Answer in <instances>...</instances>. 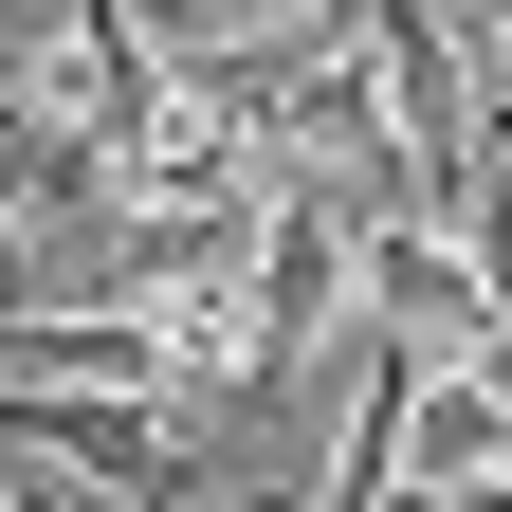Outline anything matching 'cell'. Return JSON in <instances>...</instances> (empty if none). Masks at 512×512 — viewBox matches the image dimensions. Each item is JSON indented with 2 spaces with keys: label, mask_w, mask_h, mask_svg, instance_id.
<instances>
[{
  "label": "cell",
  "mask_w": 512,
  "mask_h": 512,
  "mask_svg": "<svg viewBox=\"0 0 512 512\" xmlns=\"http://www.w3.org/2000/svg\"><path fill=\"white\" fill-rule=\"evenodd\" d=\"M330 330H348V202L275 183V220H256V256H238V348H256V384H275V366H311Z\"/></svg>",
  "instance_id": "1"
},
{
  "label": "cell",
  "mask_w": 512,
  "mask_h": 512,
  "mask_svg": "<svg viewBox=\"0 0 512 512\" xmlns=\"http://www.w3.org/2000/svg\"><path fill=\"white\" fill-rule=\"evenodd\" d=\"M0 439H19V458H74L92 494H128V512H165L183 476V421L165 403H110V384H0Z\"/></svg>",
  "instance_id": "2"
},
{
  "label": "cell",
  "mask_w": 512,
  "mask_h": 512,
  "mask_svg": "<svg viewBox=\"0 0 512 512\" xmlns=\"http://www.w3.org/2000/svg\"><path fill=\"white\" fill-rule=\"evenodd\" d=\"M458 55H476V92L512 110V0H458Z\"/></svg>",
  "instance_id": "3"
},
{
  "label": "cell",
  "mask_w": 512,
  "mask_h": 512,
  "mask_svg": "<svg viewBox=\"0 0 512 512\" xmlns=\"http://www.w3.org/2000/svg\"><path fill=\"white\" fill-rule=\"evenodd\" d=\"M0 311H37V238H19V202H0Z\"/></svg>",
  "instance_id": "4"
},
{
  "label": "cell",
  "mask_w": 512,
  "mask_h": 512,
  "mask_svg": "<svg viewBox=\"0 0 512 512\" xmlns=\"http://www.w3.org/2000/svg\"><path fill=\"white\" fill-rule=\"evenodd\" d=\"M256 512H311V494H256Z\"/></svg>",
  "instance_id": "5"
}]
</instances>
